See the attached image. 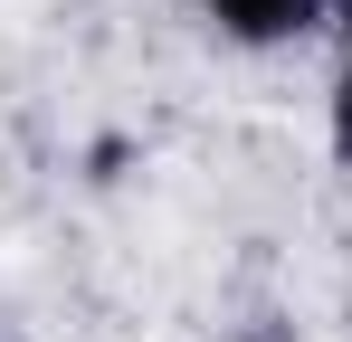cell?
Instances as JSON below:
<instances>
[{"instance_id":"6da1fadb","label":"cell","mask_w":352,"mask_h":342,"mask_svg":"<svg viewBox=\"0 0 352 342\" xmlns=\"http://www.w3.org/2000/svg\"><path fill=\"white\" fill-rule=\"evenodd\" d=\"M200 10L229 29L238 48H276V38H305V29H314L333 0H200Z\"/></svg>"},{"instance_id":"3957f363","label":"cell","mask_w":352,"mask_h":342,"mask_svg":"<svg viewBox=\"0 0 352 342\" xmlns=\"http://www.w3.org/2000/svg\"><path fill=\"white\" fill-rule=\"evenodd\" d=\"M333 10H343V67H352V0H333Z\"/></svg>"},{"instance_id":"7a4b0ae2","label":"cell","mask_w":352,"mask_h":342,"mask_svg":"<svg viewBox=\"0 0 352 342\" xmlns=\"http://www.w3.org/2000/svg\"><path fill=\"white\" fill-rule=\"evenodd\" d=\"M333 162L352 171V67H343V86H333Z\"/></svg>"}]
</instances>
